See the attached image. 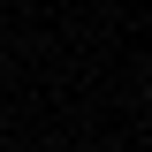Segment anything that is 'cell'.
Listing matches in <instances>:
<instances>
[{"instance_id": "cell-1", "label": "cell", "mask_w": 152, "mask_h": 152, "mask_svg": "<svg viewBox=\"0 0 152 152\" xmlns=\"http://www.w3.org/2000/svg\"><path fill=\"white\" fill-rule=\"evenodd\" d=\"M145 99H152V76H145Z\"/></svg>"}]
</instances>
